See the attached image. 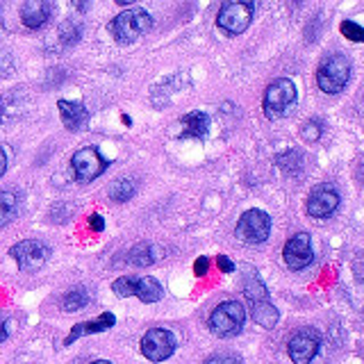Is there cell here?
Here are the masks:
<instances>
[{
  "mask_svg": "<svg viewBox=\"0 0 364 364\" xmlns=\"http://www.w3.org/2000/svg\"><path fill=\"white\" fill-rule=\"evenodd\" d=\"M339 30H341V34H346V37L350 39V41H362L364 39V30H362V26H358V23H353V21H344L339 26Z\"/></svg>",
  "mask_w": 364,
  "mask_h": 364,
  "instance_id": "cell-24",
  "label": "cell"
},
{
  "mask_svg": "<svg viewBox=\"0 0 364 364\" xmlns=\"http://www.w3.org/2000/svg\"><path fill=\"white\" fill-rule=\"evenodd\" d=\"M134 191H136V185H134V182L121 178V180H117V182H114V185L109 187V196H112V200H117V203H125V200H130V198L134 196Z\"/></svg>",
  "mask_w": 364,
  "mask_h": 364,
  "instance_id": "cell-22",
  "label": "cell"
},
{
  "mask_svg": "<svg viewBox=\"0 0 364 364\" xmlns=\"http://www.w3.org/2000/svg\"><path fill=\"white\" fill-rule=\"evenodd\" d=\"M153 28V18L141 7H130L109 23V30L119 43H132L141 37L144 32Z\"/></svg>",
  "mask_w": 364,
  "mask_h": 364,
  "instance_id": "cell-2",
  "label": "cell"
},
{
  "mask_svg": "<svg viewBox=\"0 0 364 364\" xmlns=\"http://www.w3.org/2000/svg\"><path fill=\"white\" fill-rule=\"evenodd\" d=\"M182 125H185L182 136H196V139H200L210 130V117L205 112H191L182 119Z\"/></svg>",
  "mask_w": 364,
  "mask_h": 364,
  "instance_id": "cell-16",
  "label": "cell"
},
{
  "mask_svg": "<svg viewBox=\"0 0 364 364\" xmlns=\"http://www.w3.org/2000/svg\"><path fill=\"white\" fill-rule=\"evenodd\" d=\"M112 289L117 291V296H121V299L132 296L134 294V280L132 278H119V280H114Z\"/></svg>",
  "mask_w": 364,
  "mask_h": 364,
  "instance_id": "cell-25",
  "label": "cell"
},
{
  "mask_svg": "<svg viewBox=\"0 0 364 364\" xmlns=\"http://www.w3.org/2000/svg\"><path fill=\"white\" fill-rule=\"evenodd\" d=\"M7 339V330H5V323H0V341Z\"/></svg>",
  "mask_w": 364,
  "mask_h": 364,
  "instance_id": "cell-32",
  "label": "cell"
},
{
  "mask_svg": "<svg viewBox=\"0 0 364 364\" xmlns=\"http://www.w3.org/2000/svg\"><path fill=\"white\" fill-rule=\"evenodd\" d=\"M318 136H321V128H318L316 121H310V123L303 125V139L314 141V139H318Z\"/></svg>",
  "mask_w": 364,
  "mask_h": 364,
  "instance_id": "cell-27",
  "label": "cell"
},
{
  "mask_svg": "<svg viewBox=\"0 0 364 364\" xmlns=\"http://www.w3.org/2000/svg\"><path fill=\"white\" fill-rule=\"evenodd\" d=\"M271 232V216L262 210H248L242 214L237 228H235V237L244 244H262L267 242V237Z\"/></svg>",
  "mask_w": 364,
  "mask_h": 364,
  "instance_id": "cell-5",
  "label": "cell"
},
{
  "mask_svg": "<svg viewBox=\"0 0 364 364\" xmlns=\"http://www.w3.org/2000/svg\"><path fill=\"white\" fill-rule=\"evenodd\" d=\"M287 350H289V358L294 364H310L318 350V335L310 328L299 330V333L289 339Z\"/></svg>",
  "mask_w": 364,
  "mask_h": 364,
  "instance_id": "cell-11",
  "label": "cell"
},
{
  "mask_svg": "<svg viewBox=\"0 0 364 364\" xmlns=\"http://www.w3.org/2000/svg\"><path fill=\"white\" fill-rule=\"evenodd\" d=\"M162 294H164L162 284L151 276L134 280V296H139L144 303H157L159 299H162Z\"/></svg>",
  "mask_w": 364,
  "mask_h": 364,
  "instance_id": "cell-17",
  "label": "cell"
},
{
  "mask_svg": "<svg viewBox=\"0 0 364 364\" xmlns=\"http://www.w3.org/2000/svg\"><path fill=\"white\" fill-rule=\"evenodd\" d=\"M205 364H242V360L232 355V353H219V355H212Z\"/></svg>",
  "mask_w": 364,
  "mask_h": 364,
  "instance_id": "cell-26",
  "label": "cell"
},
{
  "mask_svg": "<svg viewBox=\"0 0 364 364\" xmlns=\"http://www.w3.org/2000/svg\"><path fill=\"white\" fill-rule=\"evenodd\" d=\"M262 107H264L267 119H271V121L289 117L291 109L296 107V85L289 77L273 80L264 91V102H262Z\"/></svg>",
  "mask_w": 364,
  "mask_h": 364,
  "instance_id": "cell-1",
  "label": "cell"
},
{
  "mask_svg": "<svg viewBox=\"0 0 364 364\" xmlns=\"http://www.w3.org/2000/svg\"><path fill=\"white\" fill-rule=\"evenodd\" d=\"M89 225H91V230L102 232V228H105V221H102V216H100V214H91V216H89Z\"/></svg>",
  "mask_w": 364,
  "mask_h": 364,
  "instance_id": "cell-29",
  "label": "cell"
},
{
  "mask_svg": "<svg viewBox=\"0 0 364 364\" xmlns=\"http://www.w3.org/2000/svg\"><path fill=\"white\" fill-rule=\"evenodd\" d=\"M244 321H246V310L237 301H225L210 314V328L219 337L239 335L244 328Z\"/></svg>",
  "mask_w": 364,
  "mask_h": 364,
  "instance_id": "cell-4",
  "label": "cell"
},
{
  "mask_svg": "<svg viewBox=\"0 0 364 364\" xmlns=\"http://www.w3.org/2000/svg\"><path fill=\"white\" fill-rule=\"evenodd\" d=\"M253 14H255L253 3H223L219 9V16H216V23L228 34H242L250 26Z\"/></svg>",
  "mask_w": 364,
  "mask_h": 364,
  "instance_id": "cell-6",
  "label": "cell"
},
{
  "mask_svg": "<svg viewBox=\"0 0 364 364\" xmlns=\"http://www.w3.org/2000/svg\"><path fill=\"white\" fill-rule=\"evenodd\" d=\"M71 166H73V176L80 182H91L96 180L102 171L107 168V162L100 157V153L96 148H82L77 151L71 159Z\"/></svg>",
  "mask_w": 364,
  "mask_h": 364,
  "instance_id": "cell-9",
  "label": "cell"
},
{
  "mask_svg": "<svg viewBox=\"0 0 364 364\" xmlns=\"http://www.w3.org/2000/svg\"><path fill=\"white\" fill-rule=\"evenodd\" d=\"M253 305V318H255V323H259L262 328H273L278 323V310H276V305H273L269 299L267 301H255V303H250Z\"/></svg>",
  "mask_w": 364,
  "mask_h": 364,
  "instance_id": "cell-18",
  "label": "cell"
},
{
  "mask_svg": "<svg viewBox=\"0 0 364 364\" xmlns=\"http://www.w3.org/2000/svg\"><path fill=\"white\" fill-rule=\"evenodd\" d=\"M62 114V121L68 130H82L85 125L89 123V109L80 102H71V100H60L57 102Z\"/></svg>",
  "mask_w": 364,
  "mask_h": 364,
  "instance_id": "cell-14",
  "label": "cell"
},
{
  "mask_svg": "<svg viewBox=\"0 0 364 364\" xmlns=\"http://www.w3.org/2000/svg\"><path fill=\"white\" fill-rule=\"evenodd\" d=\"M87 303H89V291L85 287H75V289H71L62 299V307H64L66 312L82 310V307H87Z\"/></svg>",
  "mask_w": 364,
  "mask_h": 364,
  "instance_id": "cell-20",
  "label": "cell"
},
{
  "mask_svg": "<svg viewBox=\"0 0 364 364\" xmlns=\"http://www.w3.org/2000/svg\"><path fill=\"white\" fill-rule=\"evenodd\" d=\"M5 168H7V157H5V153H3V148H0V178H3Z\"/></svg>",
  "mask_w": 364,
  "mask_h": 364,
  "instance_id": "cell-31",
  "label": "cell"
},
{
  "mask_svg": "<svg viewBox=\"0 0 364 364\" xmlns=\"http://www.w3.org/2000/svg\"><path fill=\"white\" fill-rule=\"evenodd\" d=\"M208 269H210V259L208 257H198L196 262H193V273H196V276H205Z\"/></svg>",
  "mask_w": 364,
  "mask_h": 364,
  "instance_id": "cell-28",
  "label": "cell"
},
{
  "mask_svg": "<svg viewBox=\"0 0 364 364\" xmlns=\"http://www.w3.org/2000/svg\"><path fill=\"white\" fill-rule=\"evenodd\" d=\"M282 257H284V264L289 269H305L307 264L312 262V239L307 232H299L294 235L287 244H284V250H282Z\"/></svg>",
  "mask_w": 364,
  "mask_h": 364,
  "instance_id": "cell-10",
  "label": "cell"
},
{
  "mask_svg": "<svg viewBox=\"0 0 364 364\" xmlns=\"http://www.w3.org/2000/svg\"><path fill=\"white\" fill-rule=\"evenodd\" d=\"M350 77V62L346 55H330L328 60L318 66L316 71V85L326 94H339L341 89L346 87Z\"/></svg>",
  "mask_w": 364,
  "mask_h": 364,
  "instance_id": "cell-3",
  "label": "cell"
},
{
  "mask_svg": "<svg viewBox=\"0 0 364 364\" xmlns=\"http://www.w3.org/2000/svg\"><path fill=\"white\" fill-rule=\"evenodd\" d=\"M128 262L134 267H148L155 262V250L151 244H136L130 253H128Z\"/></svg>",
  "mask_w": 364,
  "mask_h": 364,
  "instance_id": "cell-21",
  "label": "cell"
},
{
  "mask_svg": "<svg viewBox=\"0 0 364 364\" xmlns=\"http://www.w3.org/2000/svg\"><path fill=\"white\" fill-rule=\"evenodd\" d=\"M339 205V193L333 189V187H316L310 198H307V214L314 216V219H326V216H330Z\"/></svg>",
  "mask_w": 364,
  "mask_h": 364,
  "instance_id": "cell-12",
  "label": "cell"
},
{
  "mask_svg": "<svg viewBox=\"0 0 364 364\" xmlns=\"http://www.w3.org/2000/svg\"><path fill=\"white\" fill-rule=\"evenodd\" d=\"M176 339L164 328H153L141 337V353L151 362H164L166 358L173 355Z\"/></svg>",
  "mask_w": 364,
  "mask_h": 364,
  "instance_id": "cell-7",
  "label": "cell"
},
{
  "mask_svg": "<svg viewBox=\"0 0 364 364\" xmlns=\"http://www.w3.org/2000/svg\"><path fill=\"white\" fill-rule=\"evenodd\" d=\"M9 255L18 262V267L23 271H39L46 259L50 255V248L41 244V242H34V239H28V242H18L16 246H11Z\"/></svg>",
  "mask_w": 364,
  "mask_h": 364,
  "instance_id": "cell-8",
  "label": "cell"
},
{
  "mask_svg": "<svg viewBox=\"0 0 364 364\" xmlns=\"http://www.w3.org/2000/svg\"><path fill=\"white\" fill-rule=\"evenodd\" d=\"M114 323H117V318H114L112 312H105V314H100L96 321H87V323H77L73 330H71V335L66 337V346L68 344H73V341L77 337H82V335H94V333H102V330H107L112 328Z\"/></svg>",
  "mask_w": 364,
  "mask_h": 364,
  "instance_id": "cell-15",
  "label": "cell"
},
{
  "mask_svg": "<svg viewBox=\"0 0 364 364\" xmlns=\"http://www.w3.org/2000/svg\"><path fill=\"white\" fill-rule=\"evenodd\" d=\"M216 262H219V269H221L223 273H232V271H235V264H232V262L228 259L225 255H219V259H216Z\"/></svg>",
  "mask_w": 364,
  "mask_h": 364,
  "instance_id": "cell-30",
  "label": "cell"
},
{
  "mask_svg": "<svg viewBox=\"0 0 364 364\" xmlns=\"http://www.w3.org/2000/svg\"><path fill=\"white\" fill-rule=\"evenodd\" d=\"M18 212V198L11 191H0V228L7 225Z\"/></svg>",
  "mask_w": 364,
  "mask_h": 364,
  "instance_id": "cell-19",
  "label": "cell"
},
{
  "mask_svg": "<svg viewBox=\"0 0 364 364\" xmlns=\"http://www.w3.org/2000/svg\"><path fill=\"white\" fill-rule=\"evenodd\" d=\"M244 294H246V299L250 303H255V301H267L269 299V291L264 284L259 282L257 276H250L244 280Z\"/></svg>",
  "mask_w": 364,
  "mask_h": 364,
  "instance_id": "cell-23",
  "label": "cell"
},
{
  "mask_svg": "<svg viewBox=\"0 0 364 364\" xmlns=\"http://www.w3.org/2000/svg\"><path fill=\"white\" fill-rule=\"evenodd\" d=\"M91 364H112V362H107V360H96V362H91Z\"/></svg>",
  "mask_w": 364,
  "mask_h": 364,
  "instance_id": "cell-33",
  "label": "cell"
},
{
  "mask_svg": "<svg viewBox=\"0 0 364 364\" xmlns=\"http://www.w3.org/2000/svg\"><path fill=\"white\" fill-rule=\"evenodd\" d=\"M50 9H53L50 3H43V0H28V3L21 5V18L26 23V28L37 30L50 18Z\"/></svg>",
  "mask_w": 364,
  "mask_h": 364,
  "instance_id": "cell-13",
  "label": "cell"
}]
</instances>
